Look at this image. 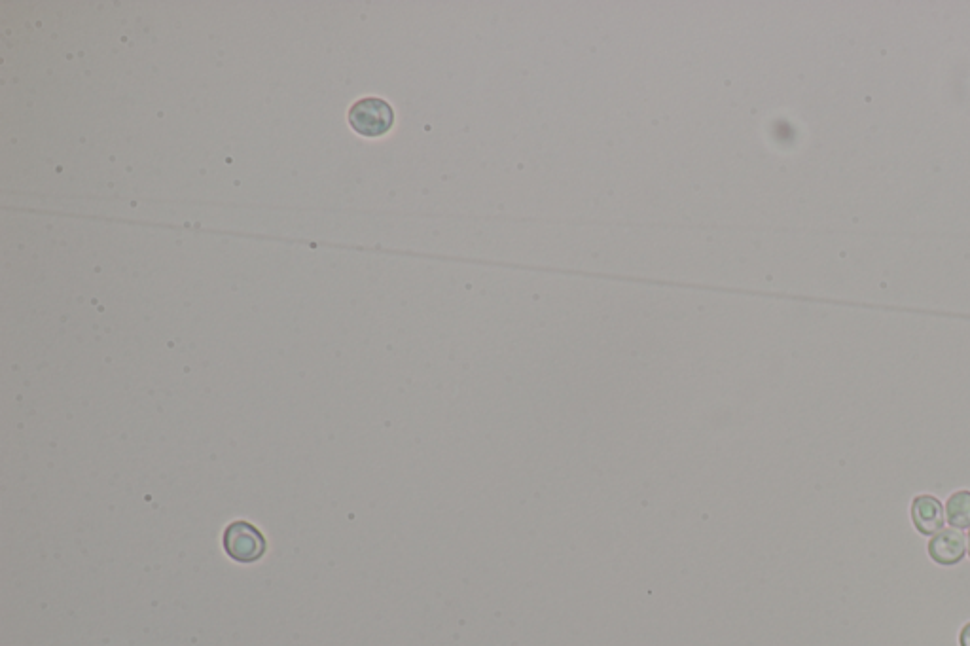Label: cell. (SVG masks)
<instances>
[{"mask_svg":"<svg viewBox=\"0 0 970 646\" xmlns=\"http://www.w3.org/2000/svg\"><path fill=\"white\" fill-rule=\"evenodd\" d=\"M347 122L360 137H385L395 126V108L381 97H362L349 108Z\"/></svg>","mask_w":970,"mask_h":646,"instance_id":"1","label":"cell"},{"mask_svg":"<svg viewBox=\"0 0 970 646\" xmlns=\"http://www.w3.org/2000/svg\"><path fill=\"white\" fill-rule=\"evenodd\" d=\"M224 550L237 563H254L266 554V539L249 521H234L224 531Z\"/></svg>","mask_w":970,"mask_h":646,"instance_id":"2","label":"cell"},{"mask_svg":"<svg viewBox=\"0 0 970 646\" xmlns=\"http://www.w3.org/2000/svg\"><path fill=\"white\" fill-rule=\"evenodd\" d=\"M965 554H967V537L961 529H955V527L942 529L929 542V556L933 557L938 565L952 567L955 563H959Z\"/></svg>","mask_w":970,"mask_h":646,"instance_id":"3","label":"cell"},{"mask_svg":"<svg viewBox=\"0 0 970 646\" xmlns=\"http://www.w3.org/2000/svg\"><path fill=\"white\" fill-rule=\"evenodd\" d=\"M912 521L917 531L925 537H935L944 529L946 512L944 506L931 495H919L912 503Z\"/></svg>","mask_w":970,"mask_h":646,"instance_id":"4","label":"cell"},{"mask_svg":"<svg viewBox=\"0 0 970 646\" xmlns=\"http://www.w3.org/2000/svg\"><path fill=\"white\" fill-rule=\"evenodd\" d=\"M946 521L955 529H970V491H957L948 499Z\"/></svg>","mask_w":970,"mask_h":646,"instance_id":"5","label":"cell"},{"mask_svg":"<svg viewBox=\"0 0 970 646\" xmlns=\"http://www.w3.org/2000/svg\"><path fill=\"white\" fill-rule=\"evenodd\" d=\"M959 643L961 646H970V622L961 629V635H959Z\"/></svg>","mask_w":970,"mask_h":646,"instance_id":"6","label":"cell"},{"mask_svg":"<svg viewBox=\"0 0 970 646\" xmlns=\"http://www.w3.org/2000/svg\"><path fill=\"white\" fill-rule=\"evenodd\" d=\"M967 552H969V556H970V531H969V537H967Z\"/></svg>","mask_w":970,"mask_h":646,"instance_id":"7","label":"cell"}]
</instances>
